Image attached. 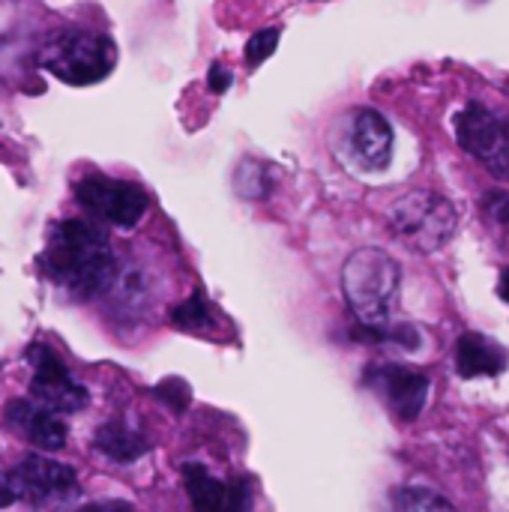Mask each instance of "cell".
Here are the masks:
<instances>
[{
    "label": "cell",
    "instance_id": "6da1fadb",
    "mask_svg": "<svg viewBox=\"0 0 509 512\" xmlns=\"http://www.w3.org/2000/svg\"><path fill=\"white\" fill-rule=\"evenodd\" d=\"M39 270L72 300L84 303L102 297L117 273V258L108 234L96 222L63 219L48 231L45 249L39 255Z\"/></svg>",
    "mask_w": 509,
    "mask_h": 512
},
{
    "label": "cell",
    "instance_id": "7a4b0ae2",
    "mask_svg": "<svg viewBox=\"0 0 509 512\" xmlns=\"http://www.w3.org/2000/svg\"><path fill=\"white\" fill-rule=\"evenodd\" d=\"M399 288H402V270L396 258L384 249L375 246L357 249L342 267V291L348 309L354 312L360 327L381 342L393 327Z\"/></svg>",
    "mask_w": 509,
    "mask_h": 512
},
{
    "label": "cell",
    "instance_id": "3957f363",
    "mask_svg": "<svg viewBox=\"0 0 509 512\" xmlns=\"http://www.w3.org/2000/svg\"><path fill=\"white\" fill-rule=\"evenodd\" d=\"M456 207L429 189L402 192L387 204V225L396 237L420 252H438L456 234Z\"/></svg>",
    "mask_w": 509,
    "mask_h": 512
},
{
    "label": "cell",
    "instance_id": "277c9868",
    "mask_svg": "<svg viewBox=\"0 0 509 512\" xmlns=\"http://www.w3.org/2000/svg\"><path fill=\"white\" fill-rule=\"evenodd\" d=\"M114 60H117L114 42L90 30L54 33L39 54V66L72 87H87L102 81L114 69Z\"/></svg>",
    "mask_w": 509,
    "mask_h": 512
},
{
    "label": "cell",
    "instance_id": "5b68a950",
    "mask_svg": "<svg viewBox=\"0 0 509 512\" xmlns=\"http://www.w3.org/2000/svg\"><path fill=\"white\" fill-rule=\"evenodd\" d=\"M459 147L486 171L509 177V120L483 102H468L453 117Z\"/></svg>",
    "mask_w": 509,
    "mask_h": 512
},
{
    "label": "cell",
    "instance_id": "8992f818",
    "mask_svg": "<svg viewBox=\"0 0 509 512\" xmlns=\"http://www.w3.org/2000/svg\"><path fill=\"white\" fill-rule=\"evenodd\" d=\"M75 198L96 219L111 222L117 228H135L147 213V195L141 186L114 180L105 174H87L75 183Z\"/></svg>",
    "mask_w": 509,
    "mask_h": 512
},
{
    "label": "cell",
    "instance_id": "52a82bcc",
    "mask_svg": "<svg viewBox=\"0 0 509 512\" xmlns=\"http://www.w3.org/2000/svg\"><path fill=\"white\" fill-rule=\"evenodd\" d=\"M27 360L33 366V378H30V399L42 402L45 408L57 411V414H78L87 408L90 393L87 387H81L72 372L66 369V363L45 345H30Z\"/></svg>",
    "mask_w": 509,
    "mask_h": 512
},
{
    "label": "cell",
    "instance_id": "ba28073f",
    "mask_svg": "<svg viewBox=\"0 0 509 512\" xmlns=\"http://www.w3.org/2000/svg\"><path fill=\"white\" fill-rule=\"evenodd\" d=\"M9 483L15 489V498H27L33 504H57V501H69L78 495L75 471L69 465L54 462L39 453L24 456L12 468Z\"/></svg>",
    "mask_w": 509,
    "mask_h": 512
},
{
    "label": "cell",
    "instance_id": "9c48e42d",
    "mask_svg": "<svg viewBox=\"0 0 509 512\" xmlns=\"http://www.w3.org/2000/svg\"><path fill=\"white\" fill-rule=\"evenodd\" d=\"M375 387L387 396L393 414L405 423L417 420L429 402V390L432 381L426 372L411 369V366H381V369H369Z\"/></svg>",
    "mask_w": 509,
    "mask_h": 512
},
{
    "label": "cell",
    "instance_id": "30bf717a",
    "mask_svg": "<svg viewBox=\"0 0 509 512\" xmlns=\"http://www.w3.org/2000/svg\"><path fill=\"white\" fill-rule=\"evenodd\" d=\"M6 423L24 441L39 447L42 453H60L66 447V423L57 411L45 408L36 399H15L6 408Z\"/></svg>",
    "mask_w": 509,
    "mask_h": 512
},
{
    "label": "cell",
    "instance_id": "8fae6325",
    "mask_svg": "<svg viewBox=\"0 0 509 512\" xmlns=\"http://www.w3.org/2000/svg\"><path fill=\"white\" fill-rule=\"evenodd\" d=\"M351 147H354L360 165H366L369 171H384L393 159V126H390V120L375 108L357 111L354 126H351Z\"/></svg>",
    "mask_w": 509,
    "mask_h": 512
},
{
    "label": "cell",
    "instance_id": "7c38bea8",
    "mask_svg": "<svg viewBox=\"0 0 509 512\" xmlns=\"http://www.w3.org/2000/svg\"><path fill=\"white\" fill-rule=\"evenodd\" d=\"M108 309L114 312V318H147L156 291H153V279L147 276V270L141 267H117L114 279L108 282V288L102 291Z\"/></svg>",
    "mask_w": 509,
    "mask_h": 512
},
{
    "label": "cell",
    "instance_id": "4fadbf2b",
    "mask_svg": "<svg viewBox=\"0 0 509 512\" xmlns=\"http://www.w3.org/2000/svg\"><path fill=\"white\" fill-rule=\"evenodd\" d=\"M183 480H186V492L195 510H249V492L243 489V483H222L213 480L207 474L204 465H186L183 468Z\"/></svg>",
    "mask_w": 509,
    "mask_h": 512
},
{
    "label": "cell",
    "instance_id": "5bb4252c",
    "mask_svg": "<svg viewBox=\"0 0 509 512\" xmlns=\"http://www.w3.org/2000/svg\"><path fill=\"white\" fill-rule=\"evenodd\" d=\"M507 363V348L483 333H465L456 342V369L462 378H498Z\"/></svg>",
    "mask_w": 509,
    "mask_h": 512
},
{
    "label": "cell",
    "instance_id": "9a60e30c",
    "mask_svg": "<svg viewBox=\"0 0 509 512\" xmlns=\"http://www.w3.org/2000/svg\"><path fill=\"white\" fill-rule=\"evenodd\" d=\"M93 447H96L105 459H111V462H117V465H132V462H138L141 456L150 453L147 438H144L141 432H135L132 426H126L123 420H108V423H102V426L93 432Z\"/></svg>",
    "mask_w": 509,
    "mask_h": 512
},
{
    "label": "cell",
    "instance_id": "2e32d148",
    "mask_svg": "<svg viewBox=\"0 0 509 512\" xmlns=\"http://www.w3.org/2000/svg\"><path fill=\"white\" fill-rule=\"evenodd\" d=\"M390 501L396 510H453V504L447 498H441L438 492H432L426 486H399V489H393Z\"/></svg>",
    "mask_w": 509,
    "mask_h": 512
},
{
    "label": "cell",
    "instance_id": "e0dca14e",
    "mask_svg": "<svg viewBox=\"0 0 509 512\" xmlns=\"http://www.w3.org/2000/svg\"><path fill=\"white\" fill-rule=\"evenodd\" d=\"M171 321L177 330H210L213 327V318H210V309H207V300L201 291H195L189 300H183L180 306H174L171 312Z\"/></svg>",
    "mask_w": 509,
    "mask_h": 512
},
{
    "label": "cell",
    "instance_id": "ac0fdd59",
    "mask_svg": "<svg viewBox=\"0 0 509 512\" xmlns=\"http://www.w3.org/2000/svg\"><path fill=\"white\" fill-rule=\"evenodd\" d=\"M279 36H282L279 27L258 30V33L246 42V63H249V66H261V63L279 48Z\"/></svg>",
    "mask_w": 509,
    "mask_h": 512
},
{
    "label": "cell",
    "instance_id": "d6986e66",
    "mask_svg": "<svg viewBox=\"0 0 509 512\" xmlns=\"http://www.w3.org/2000/svg\"><path fill=\"white\" fill-rule=\"evenodd\" d=\"M156 396H159L162 402H168L174 411H186V405H189V399H192V390H189L186 381L168 378V381H162V384L156 387Z\"/></svg>",
    "mask_w": 509,
    "mask_h": 512
},
{
    "label": "cell",
    "instance_id": "ffe728a7",
    "mask_svg": "<svg viewBox=\"0 0 509 512\" xmlns=\"http://www.w3.org/2000/svg\"><path fill=\"white\" fill-rule=\"evenodd\" d=\"M231 84H234L231 69H228V66H222V63H213V66H210V72H207V87H210V93H225Z\"/></svg>",
    "mask_w": 509,
    "mask_h": 512
},
{
    "label": "cell",
    "instance_id": "44dd1931",
    "mask_svg": "<svg viewBox=\"0 0 509 512\" xmlns=\"http://www.w3.org/2000/svg\"><path fill=\"white\" fill-rule=\"evenodd\" d=\"M12 501H15V489L9 483V474H0V510L9 507Z\"/></svg>",
    "mask_w": 509,
    "mask_h": 512
},
{
    "label": "cell",
    "instance_id": "7402d4cb",
    "mask_svg": "<svg viewBox=\"0 0 509 512\" xmlns=\"http://www.w3.org/2000/svg\"><path fill=\"white\" fill-rule=\"evenodd\" d=\"M495 201H498V204L492 207L495 219H498V222H504V225L509 228V195H495Z\"/></svg>",
    "mask_w": 509,
    "mask_h": 512
},
{
    "label": "cell",
    "instance_id": "603a6c76",
    "mask_svg": "<svg viewBox=\"0 0 509 512\" xmlns=\"http://www.w3.org/2000/svg\"><path fill=\"white\" fill-rule=\"evenodd\" d=\"M90 510H132L129 504H93Z\"/></svg>",
    "mask_w": 509,
    "mask_h": 512
},
{
    "label": "cell",
    "instance_id": "cb8c5ba5",
    "mask_svg": "<svg viewBox=\"0 0 509 512\" xmlns=\"http://www.w3.org/2000/svg\"><path fill=\"white\" fill-rule=\"evenodd\" d=\"M501 294H504V297H507V300H509V273H507V276H504V282H501Z\"/></svg>",
    "mask_w": 509,
    "mask_h": 512
}]
</instances>
